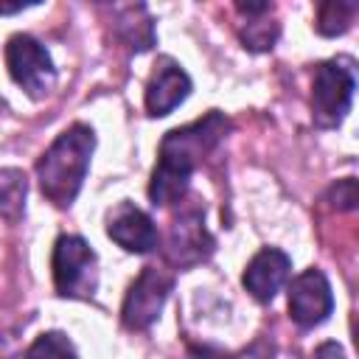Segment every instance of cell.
<instances>
[{
	"label": "cell",
	"instance_id": "6da1fadb",
	"mask_svg": "<svg viewBox=\"0 0 359 359\" xmlns=\"http://www.w3.org/2000/svg\"><path fill=\"white\" fill-rule=\"evenodd\" d=\"M227 129H230V121L224 118V112L210 109L194 123L177 126L163 135L157 165L149 182V199L154 208H165L185 196L191 174L196 171L202 157L219 146Z\"/></svg>",
	"mask_w": 359,
	"mask_h": 359
},
{
	"label": "cell",
	"instance_id": "7a4b0ae2",
	"mask_svg": "<svg viewBox=\"0 0 359 359\" xmlns=\"http://www.w3.org/2000/svg\"><path fill=\"white\" fill-rule=\"evenodd\" d=\"M93 149H95V135L87 123L67 126L45 149V154L36 163V180L48 202H53L56 208L73 205V199L84 185Z\"/></svg>",
	"mask_w": 359,
	"mask_h": 359
},
{
	"label": "cell",
	"instance_id": "3957f363",
	"mask_svg": "<svg viewBox=\"0 0 359 359\" xmlns=\"http://www.w3.org/2000/svg\"><path fill=\"white\" fill-rule=\"evenodd\" d=\"M356 70L351 59H328L317 65L311 84V118L320 129H334L351 109Z\"/></svg>",
	"mask_w": 359,
	"mask_h": 359
},
{
	"label": "cell",
	"instance_id": "277c9868",
	"mask_svg": "<svg viewBox=\"0 0 359 359\" xmlns=\"http://www.w3.org/2000/svg\"><path fill=\"white\" fill-rule=\"evenodd\" d=\"M53 286L62 297H93L98 286V258L95 250L81 236H59L53 244Z\"/></svg>",
	"mask_w": 359,
	"mask_h": 359
},
{
	"label": "cell",
	"instance_id": "5b68a950",
	"mask_svg": "<svg viewBox=\"0 0 359 359\" xmlns=\"http://www.w3.org/2000/svg\"><path fill=\"white\" fill-rule=\"evenodd\" d=\"M6 67L31 98H45L53 90L56 67L45 45L31 34H14L6 42Z\"/></svg>",
	"mask_w": 359,
	"mask_h": 359
},
{
	"label": "cell",
	"instance_id": "8992f818",
	"mask_svg": "<svg viewBox=\"0 0 359 359\" xmlns=\"http://www.w3.org/2000/svg\"><path fill=\"white\" fill-rule=\"evenodd\" d=\"M174 289V275L157 266H143V272L132 280L126 297H123V309H121V320L129 331H143L149 328L160 311L163 303L168 300Z\"/></svg>",
	"mask_w": 359,
	"mask_h": 359
},
{
	"label": "cell",
	"instance_id": "52a82bcc",
	"mask_svg": "<svg viewBox=\"0 0 359 359\" xmlns=\"http://www.w3.org/2000/svg\"><path fill=\"white\" fill-rule=\"evenodd\" d=\"M210 252H213V236L205 227V210L199 205L180 210V216L171 222V230H168L165 258L177 269H188L208 261Z\"/></svg>",
	"mask_w": 359,
	"mask_h": 359
},
{
	"label": "cell",
	"instance_id": "ba28073f",
	"mask_svg": "<svg viewBox=\"0 0 359 359\" xmlns=\"http://www.w3.org/2000/svg\"><path fill=\"white\" fill-rule=\"evenodd\" d=\"M334 311L331 283L320 269H306L289 283V314L300 328H314Z\"/></svg>",
	"mask_w": 359,
	"mask_h": 359
},
{
	"label": "cell",
	"instance_id": "9c48e42d",
	"mask_svg": "<svg viewBox=\"0 0 359 359\" xmlns=\"http://www.w3.org/2000/svg\"><path fill=\"white\" fill-rule=\"evenodd\" d=\"M107 236L115 244H121L126 252H137V255L151 252L157 247V241H160L151 216L146 210H140L137 205H132L129 199L118 202L109 210V216H107Z\"/></svg>",
	"mask_w": 359,
	"mask_h": 359
},
{
	"label": "cell",
	"instance_id": "30bf717a",
	"mask_svg": "<svg viewBox=\"0 0 359 359\" xmlns=\"http://www.w3.org/2000/svg\"><path fill=\"white\" fill-rule=\"evenodd\" d=\"M191 93V79L188 73L171 59L163 56L154 65V73L146 84V112L151 118H163L171 109H177Z\"/></svg>",
	"mask_w": 359,
	"mask_h": 359
},
{
	"label": "cell",
	"instance_id": "8fae6325",
	"mask_svg": "<svg viewBox=\"0 0 359 359\" xmlns=\"http://www.w3.org/2000/svg\"><path fill=\"white\" fill-rule=\"evenodd\" d=\"M289 272H292V258L278 247H264L247 264L241 283L258 303H269L289 280Z\"/></svg>",
	"mask_w": 359,
	"mask_h": 359
},
{
	"label": "cell",
	"instance_id": "7c38bea8",
	"mask_svg": "<svg viewBox=\"0 0 359 359\" xmlns=\"http://www.w3.org/2000/svg\"><path fill=\"white\" fill-rule=\"evenodd\" d=\"M115 34L135 53L149 50L154 45V20L149 17V8L143 3L118 8V14H115Z\"/></svg>",
	"mask_w": 359,
	"mask_h": 359
},
{
	"label": "cell",
	"instance_id": "4fadbf2b",
	"mask_svg": "<svg viewBox=\"0 0 359 359\" xmlns=\"http://www.w3.org/2000/svg\"><path fill=\"white\" fill-rule=\"evenodd\" d=\"M28 180L20 168H0V216L8 224H17L25 213Z\"/></svg>",
	"mask_w": 359,
	"mask_h": 359
},
{
	"label": "cell",
	"instance_id": "5bb4252c",
	"mask_svg": "<svg viewBox=\"0 0 359 359\" xmlns=\"http://www.w3.org/2000/svg\"><path fill=\"white\" fill-rule=\"evenodd\" d=\"M356 14V3H323L317 8V31L323 36H337L351 28V20Z\"/></svg>",
	"mask_w": 359,
	"mask_h": 359
},
{
	"label": "cell",
	"instance_id": "9a60e30c",
	"mask_svg": "<svg viewBox=\"0 0 359 359\" xmlns=\"http://www.w3.org/2000/svg\"><path fill=\"white\" fill-rule=\"evenodd\" d=\"M25 359H79V356H76L73 342L62 331H48L34 339Z\"/></svg>",
	"mask_w": 359,
	"mask_h": 359
},
{
	"label": "cell",
	"instance_id": "2e32d148",
	"mask_svg": "<svg viewBox=\"0 0 359 359\" xmlns=\"http://www.w3.org/2000/svg\"><path fill=\"white\" fill-rule=\"evenodd\" d=\"M266 14H269V11H266ZM278 34H280L278 22H266L264 14H250V17H247V28L241 31V42H244V48H250V50H269V48L275 45Z\"/></svg>",
	"mask_w": 359,
	"mask_h": 359
},
{
	"label": "cell",
	"instance_id": "e0dca14e",
	"mask_svg": "<svg viewBox=\"0 0 359 359\" xmlns=\"http://www.w3.org/2000/svg\"><path fill=\"white\" fill-rule=\"evenodd\" d=\"M331 196L337 199V202H334L337 210H353V208H356V180H353V177L339 180V182L331 188Z\"/></svg>",
	"mask_w": 359,
	"mask_h": 359
},
{
	"label": "cell",
	"instance_id": "ac0fdd59",
	"mask_svg": "<svg viewBox=\"0 0 359 359\" xmlns=\"http://www.w3.org/2000/svg\"><path fill=\"white\" fill-rule=\"evenodd\" d=\"M314 359H345V356H342V348L337 342H325V345L317 348Z\"/></svg>",
	"mask_w": 359,
	"mask_h": 359
},
{
	"label": "cell",
	"instance_id": "d6986e66",
	"mask_svg": "<svg viewBox=\"0 0 359 359\" xmlns=\"http://www.w3.org/2000/svg\"><path fill=\"white\" fill-rule=\"evenodd\" d=\"M191 359H227V356L210 345H202V348H191Z\"/></svg>",
	"mask_w": 359,
	"mask_h": 359
}]
</instances>
